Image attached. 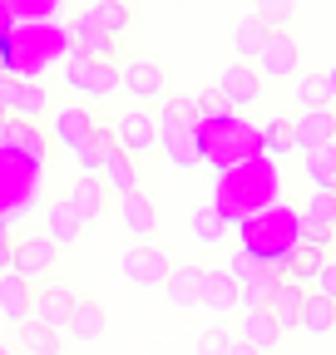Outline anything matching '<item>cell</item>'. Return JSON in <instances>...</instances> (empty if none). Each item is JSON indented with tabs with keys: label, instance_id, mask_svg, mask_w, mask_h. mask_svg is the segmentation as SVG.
<instances>
[{
	"label": "cell",
	"instance_id": "cell-1",
	"mask_svg": "<svg viewBox=\"0 0 336 355\" xmlns=\"http://www.w3.org/2000/svg\"><path fill=\"white\" fill-rule=\"evenodd\" d=\"M258 64V74L267 84H282V79H297L302 74V40L292 35V30H272L267 44H262V55L252 60Z\"/></svg>",
	"mask_w": 336,
	"mask_h": 355
},
{
	"label": "cell",
	"instance_id": "cell-2",
	"mask_svg": "<svg viewBox=\"0 0 336 355\" xmlns=\"http://www.w3.org/2000/svg\"><path fill=\"white\" fill-rule=\"evenodd\" d=\"M168 272H174V257L153 242H139V247L124 252V282H134L139 291H163Z\"/></svg>",
	"mask_w": 336,
	"mask_h": 355
},
{
	"label": "cell",
	"instance_id": "cell-3",
	"mask_svg": "<svg viewBox=\"0 0 336 355\" xmlns=\"http://www.w3.org/2000/svg\"><path fill=\"white\" fill-rule=\"evenodd\" d=\"M119 89L129 94L134 104H163L168 99V69L163 64H153V60H129L119 69Z\"/></svg>",
	"mask_w": 336,
	"mask_h": 355
},
{
	"label": "cell",
	"instance_id": "cell-4",
	"mask_svg": "<svg viewBox=\"0 0 336 355\" xmlns=\"http://www.w3.org/2000/svg\"><path fill=\"white\" fill-rule=\"evenodd\" d=\"M218 94L233 104V109H252V104H262V94H267V79L258 74V64H247V60H237V64H228L223 74H218Z\"/></svg>",
	"mask_w": 336,
	"mask_h": 355
},
{
	"label": "cell",
	"instance_id": "cell-5",
	"mask_svg": "<svg viewBox=\"0 0 336 355\" xmlns=\"http://www.w3.org/2000/svg\"><path fill=\"white\" fill-rule=\"evenodd\" d=\"M114 144L129 153V158H149V148H158V119H149L144 104L124 109L119 123H114Z\"/></svg>",
	"mask_w": 336,
	"mask_h": 355
},
{
	"label": "cell",
	"instance_id": "cell-6",
	"mask_svg": "<svg viewBox=\"0 0 336 355\" xmlns=\"http://www.w3.org/2000/svg\"><path fill=\"white\" fill-rule=\"evenodd\" d=\"M292 144H297V153L321 148V144H336V104L297 109V119H292Z\"/></svg>",
	"mask_w": 336,
	"mask_h": 355
},
{
	"label": "cell",
	"instance_id": "cell-7",
	"mask_svg": "<svg viewBox=\"0 0 336 355\" xmlns=\"http://www.w3.org/2000/svg\"><path fill=\"white\" fill-rule=\"evenodd\" d=\"M158 148L168 153V163H174V168H198V163H203L198 123H158Z\"/></svg>",
	"mask_w": 336,
	"mask_h": 355
},
{
	"label": "cell",
	"instance_id": "cell-8",
	"mask_svg": "<svg viewBox=\"0 0 336 355\" xmlns=\"http://www.w3.org/2000/svg\"><path fill=\"white\" fill-rule=\"evenodd\" d=\"M119 222H124V232H129L134 242H153L158 237V207H153V198L144 188L119 198Z\"/></svg>",
	"mask_w": 336,
	"mask_h": 355
},
{
	"label": "cell",
	"instance_id": "cell-9",
	"mask_svg": "<svg viewBox=\"0 0 336 355\" xmlns=\"http://www.w3.org/2000/svg\"><path fill=\"white\" fill-rule=\"evenodd\" d=\"M50 128H55V139L74 153V148L99 128V119H94L90 104H60V109H50Z\"/></svg>",
	"mask_w": 336,
	"mask_h": 355
},
{
	"label": "cell",
	"instance_id": "cell-10",
	"mask_svg": "<svg viewBox=\"0 0 336 355\" xmlns=\"http://www.w3.org/2000/svg\"><path fill=\"white\" fill-rule=\"evenodd\" d=\"M55 257H60V247L40 232V237H25V242H15V261H10V272L15 277H25V282H35V277H45L50 266H55Z\"/></svg>",
	"mask_w": 336,
	"mask_h": 355
},
{
	"label": "cell",
	"instance_id": "cell-11",
	"mask_svg": "<svg viewBox=\"0 0 336 355\" xmlns=\"http://www.w3.org/2000/svg\"><path fill=\"white\" fill-rule=\"evenodd\" d=\"M237 272L233 266H208L203 272V296H198V306H208V311H218V316H228V311H237Z\"/></svg>",
	"mask_w": 336,
	"mask_h": 355
},
{
	"label": "cell",
	"instance_id": "cell-12",
	"mask_svg": "<svg viewBox=\"0 0 336 355\" xmlns=\"http://www.w3.org/2000/svg\"><path fill=\"white\" fill-rule=\"evenodd\" d=\"M307 291H312V286H302V282H287V277H277V286H272V301H267V311L277 316V326H282V331H302V306H307Z\"/></svg>",
	"mask_w": 336,
	"mask_h": 355
},
{
	"label": "cell",
	"instance_id": "cell-13",
	"mask_svg": "<svg viewBox=\"0 0 336 355\" xmlns=\"http://www.w3.org/2000/svg\"><path fill=\"white\" fill-rule=\"evenodd\" d=\"M15 350H25V355H65V331H55L40 316H25L15 326Z\"/></svg>",
	"mask_w": 336,
	"mask_h": 355
},
{
	"label": "cell",
	"instance_id": "cell-14",
	"mask_svg": "<svg viewBox=\"0 0 336 355\" xmlns=\"http://www.w3.org/2000/svg\"><path fill=\"white\" fill-rule=\"evenodd\" d=\"M65 198H69V207L79 212V222L90 227V222H99V217H104L109 188H104V178H99V173H79V183H74Z\"/></svg>",
	"mask_w": 336,
	"mask_h": 355
},
{
	"label": "cell",
	"instance_id": "cell-15",
	"mask_svg": "<svg viewBox=\"0 0 336 355\" xmlns=\"http://www.w3.org/2000/svg\"><path fill=\"white\" fill-rule=\"evenodd\" d=\"M282 326H277V316H272V311L267 306H258V311H242V321H237V340H247V345H258L262 355L267 350H277L282 345Z\"/></svg>",
	"mask_w": 336,
	"mask_h": 355
},
{
	"label": "cell",
	"instance_id": "cell-16",
	"mask_svg": "<svg viewBox=\"0 0 336 355\" xmlns=\"http://www.w3.org/2000/svg\"><path fill=\"white\" fill-rule=\"evenodd\" d=\"M104 331H109V311L99 301H90V296H79L74 301V316H69V340L94 345V340H104Z\"/></svg>",
	"mask_w": 336,
	"mask_h": 355
},
{
	"label": "cell",
	"instance_id": "cell-17",
	"mask_svg": "<svg viewBox=\"0 0 336 355\" xmlns=\"http://www.w3.org/2000/svg\"><path fill=\"white\" fill-rule=\"evenodd\" d=\"M74 301H79V296H74L69 286H55V282H50V286H40V291H35V316H40V321H50L55 331H69Z\"/></svg>",
	"mask_w": 336,
	"mask_h": 355
},
{
	"label": "cell",
	"instance_id": "cell-18",
	"mask_svg": "<svg viewBox=\"0 0 336 355\" xmlns=\"http://www.w3.org/2000/svg\"><path fill=\"white\" fill-rule=\"evenodd\" d=\"M79 232H84V222H79V212L69 207V198H55V202L45 207V237H50L60 252H69V247L79 242Z\"/></svg>",
	"mask_w": 336,
	"mask_h": 355
},
{
	"label": "cell",
	"instance_id": "cell-19",
	"mask_svg": "<svg viewBox=\"0 0 336 355\" xmlns=\"http://www.w3.org/2000/svg\"><path fill=\"white\" fill-rule=\"evenodd\" d=\"M203 272H208V266H193V261L174 266V272H168V282H163V296H168V306H178V311L198 306V296H203Z\"/></svg>",
	"mask_w": 336,
	"mask_h": 355
},
{
	"label": "cell",
	"instance_id": "cell-20",
	"mask_svg": "<svg viewBox=\"0 0 336 355\" xmlns=\"http://www.w3.org/2000/svg\"><path fill=\"white\" fill-rule=\"evenodd\" d=\"M104 188H109L114 198L144 188V183H139V158H129L119 144H114V148H109V158H104Z\"/></svg>",
	"mask_w": 336,
	"mask_h": 355
},
{
	"label": "cell",
	"instance_id": "cell-21",
	"mask_svg": "<svg viewBox=\"0 0 336 355\" xmlns=\"http://www.w3.org/2000/svg\"><path fill=\"white\" fill-rule=\"evenodd\" d=\"M267 35H272V25L258 15V10H252V15H242L237 25H233V50H237V60H258L262 55V44H267Z\"/></svg>",
	"mask_w": 336,
	"mask_h": 355
},
{
	"label": "cell",
	"instance_id": "cell-22",
	"mask_svg": "<svg viewBox=\"0 0 336 355\" xmlns=\"http://www.w3.org/2000/svg\"><path fill=\"white\" fill-rule=\"evenodd\" d=\"M10 119H30V123H40V119H50V89L45 84H15V94H10Z\"/></svg>",
	"mask_w": 336,
	"mask_h": 355
},
{
	"label": "cell",
	"instance_id": "cell-23",
	"mask_svg": "<svg viewBox=\"0 0 336 355\" xmlns=\"http://www.w3.org/2000/svg\"><path fill=\"white\" fill-rule=\"evenodd\" d=\"M74 44H79V50L84 55H90V60H114V40L99 30V20H94V10H84V15H74Z\"/></svg>",
	"mask_w": 336,
	"mask_h": 355
},
{
	"label": "cell",
	"instance_id": "cell-24",
	"mask_svg": "<svg viewBox=\"0 0 336 355\" xmlns=\"http://www.w3.org/2000/svg\"><path fill=\"white\" fill-rule=\"evenodd\" d=\"M0 316L15 321V326L30 316V282H25V277H15V272L0 277Z\"/></svg>",
	"mask_w": 336,
	"mask_h": 355
},
{
	"label": "cell",
	"instance_id": "cell-25",
	"mask_svg": "<svg viewBox=\"0 0 336 355\" xmlns=\"http://www.w3.org/2000/svg\"><path fill=\"white\" fill-rule=\"evenodd\" d=\"M109 148H114V128H94L90 139H84L79 148H74V163H79V173H104V158H109Z\"/></svg>",
	"mask_w": 336,
	"mask_h": 355
},
{
	"label": "cell",
	"instance_id": "cell-26",
	"mask_svg": "<svg viewBox=\"0 0 336 355\" xmlns=\"http://www.w3.org/2000/svg\"><path fill=\"white\" fill-rule=\"evenodd\" d=\"M79 94H84V99H109V94H119V69H114V60H90Z\"/></svg>",
	"mask_w": 336,
	"mask_h": 355
},
{
	"label": "cell",
	"instance_id": "cell-27",
	"mask_svg": "<svg viewBox=\"0 0 336 355\" xmlns=\"http://www.w3.org/2000/svg\"><path fill=\"white\" fill-rule=\"evenodd\" d=\"M90 10H94V20H99V30L109 40H119V35L134 30V6H124V0H94Z\"/></svg>",
	"mask_w": 336,
	"mask_h": 355
},
{
	"label": "cell",
	"instance_id": "cell-28",
	"mask_svg": "<svg viewBox=\"0 0 336 355\" xmlns=\"http://www.w3.org/2000/svg\"><path fill=\"white\" fill-rule=\"evenodd\" d=\"M272 286H277V272H272V266H267V272H247V277L237 282V306H242V311L267 306V301H272Z\"/></svg>",
	"mask_w": 336,
	"mask_h": 355
},
{
	"label": "cell",
	"instance_id": "cell-29",
	"mask_svg": "<svg viewBox=\"0 0 336 355\" xmlns=\"http://www.w3.org/2000/svg\"><path fill=\"white\" fill-rule=\"evenodd\" d=\"M302 331L307 336H331L336 331V301L307 291V306H302Z\"/></svg>",
	"mask_w": 336,
	"mask_h": 355
},
{
	"label": "cell",
	"instance_id": "cell-30",
	"mask_svg": "<svg viewBox=\"0 0 336 355\" xmlns=\"http://www.w3.org/2000/svg\"><path fill=\"white\" fill-rule=\"evenodd\" d=\"M307 178H312V188H326V193H336V144L307 148Z\"/></svg>",
	"mask_w": 336,
	"mask_h": 355
},
{
	"label": "cell",
	"instance_id": "cell-31",
	"mask_svg": "<svg viewBox=\"0 0 336 355\" xmlns=\"http://www.w3.org/2000/svg\"><path fill=\"white\" fill-rule=\"evenodd\" d=\"M292 99H297V109H312V104H331L326 74H297V84H292Z\"/></svg>",
	"mask_w": 336,
	"mask_h": 355
},
{
	"label": "cell",
	"instance_id": "cell-32",
	"mask_svg": "<svg viewBox=\"0 0 336 355\" xmlns=\"http://www.w3.org/2000/svg\"><path fill=\"white\" fill-rule=\"evenodd\" d=\"M158 123H198V104L193 99H183V94H168L163 104H158V114H153Z\"/></svg>",
	"mask_w": 336,
	"mask_h": 355
},
{
	"label": "cell",
	"instance_id": "cell-33",
	"mask_svg": "<svg viewBox=\"0 0 336 355\" xmlns=\"http://www.w3.org/2000/svg\"><path fill=\"white\" fill-rule=\"evenodd\" d=\"M307 222H321V227H331V222H336V193L312 188V193H307Z\"/></svg>",
	"mask_w": 336,
	"mask_h": 355
},
{
	"label": "cell",
	"instance_id": "cell-34",
	"mask_svg": "<svg viewBox=\"0 0 336 355\" xmlns=\"http://www.w3.org/2000/svg\"><path fill=\"white\" fill-rule=\"evenodd\" d=\"M193 232H198V242H218V237H223V212H218L213 202H203V207L193 212Z\"/></svg>",
	"mask_w": 336,
	"mask_h": 355
},
{
	"label": "cell",
	"instance_id": "cell-35",
	"mask_svg": "<svg viewBox=\"0 0 336 355\" xmlns=\"http://www.w3.org/2000/svg\"><path fill=\"white\" fill-rule=\"evenodd\" d=\"M258 15H262L272 30H287L292 15H297V0H258Z\"/></svg>",
	"mask_w": 336,
	"mask_h": 355
},
{
	"label": "cell",
	"instance_id": "cell-36",
	"mask_svg": "<svg viewBox=\"0 0 336 355\" xmlns=\"http://www.w3.org/2000/svg\"><path fill=\"white\" fill-rule=\"evenodd\" d=\"M84 69H90V55H84L79 44H69V55H65V69H60V79L69 84V94H79V84H84Z\"/></svg>",
	"mask_w": 336,
	"mask_h": 355
},
{
	"label": "cell",
	"instance_id": "cell-37",
	"mask_svg": "<svg viewBox=\"0 0 336 355\" xmlns=\"http://www.w3.org/2000/svg\"><path fill=\"white\" fill-rule=\"evenodd\" d=\"M193 104H198V123H218V119H233V104L218 94V89H213V94H198Z\"/></svg>",
	"mask_w": 336,
	"mask_h": 355
},
{
	"label": "cell",
	"instance_id": "cell-38",
	"mask_svg": "<svg viewBox=\"0 0 336 355\" xmlns=\"http://www.w3.org/2000/svg\"><path fill=\"white\" fill-rule=\"evenodd\" d=\"M262 148H267V153H292V148H297V144H292V119H272V123H267Z\"/></svg>",
	"mask_w": 336,
	"mask_h": 355
},
{
	"label": "cell",
	"instance_id": "cell-39",
	"mask_svg": "<svg viewBox=\"0 0 336 355\" xmlns=\"http://www.w3.org/2000/svg\"><path fill=\"white\" fill-rule=\"evenodd\" d=\"M228 326H208L203 336H198V355H228Z\"/></svg>",
	"mask_w": 336,
	"mask_h": 355
},
{
	"label": "cell",
	"instance_id": "cell-40",
	"mask_svg": "<svg viewBox=\"0 0 336 355\" xmlns=\"http://www.w3.org/2000/svg\"><path fill=\"white\" fill-rule=\"evenodd\" d=\"M312 291H317V296H326V301H336V257H326V261H321V272L312 277Z\"/></svg>",
	"mask_w": 336,
	"mask_h": 355
},
{
	"label": "cell",
	"instance_id": "cell-41",
	"mask_svg": "<svg viewBox=\"0 0 336 355\" xmlns=\"http://www.w3.org/2000/svg\"><path fill=\"white\" fill-rule=\"evenodd\" d=\"M10 261H15V242H10L6 232H0V277L10 272Z\"/></svg>",
	"mask_w": 336,
	"mask_h": 355
},
{
	"label": "cell",
	"instance_id": "cell-42",
	"mask_svg": "<svg viewBox=\"0 0 336 355\" xmlns=\"http://www.w3.org/2000/svg\"><path fill=\"white\" fill-rule=\"evenodd\" d=\"M228 355H262V350H258V345H247V340H237V336H233V340H228Z\"/></svg>",
	"mask_w": 336,
	"mask_h": 355
},
{
	"label": "cell",
	"instance_id": "cell-43",
	"mask_svg": "<svg viewBox=\"0 0 336 355\" xmlns=\"http://www.w3.org/2000/svg\"><path fill=\"white\" fill-rule=\"evenodd\" d=\"M321 74H326V89H331V104H336V60H331V64H326Z\"/></svg>",
	"mask_w": 336,
	"mask_h": 355
},
{
	"label": "cell",
	"instance_id": "cell-44",
	"mask_svg": "<svg viewBox=\"0 0 336 355\" xmlns=\"http://www.w3.org/2000/svg\"><path fill=\"white\" fill-rule=\"evenodd\" d=\"M0 355H15V345H10V340H0Z\"/></svg>",
	"mask_w": 336,
	"mask_h": 355
},
{
	"label": "cell",
	"instance_id": "cell-45",
	"mask_svg": "<svg viewBox=\"0 0 336 355\" xmlns=\"http://www.w3.org/2000/svg\"><path fill=\"white\" fill-rule=\"evenodd\" d=\"M6 123H10V114H6V104H0V128H6Z\"/></svg>",
	"mask_w": 336,
	"mask_h": 355
},
{
	"label": "cell",
	"instance_id": "cell-46",
	"mask_svg": "<svg viewBox=\"0 0 336 355\" xmlns=\"http://www.w3.org/2000/svg\"><path fill=\"white\" fill-rule=\"evenodd\" d=\"M331 247H336V222H331Z\"/></svg>",
	"mask_w": 336,
	"mask_h": 355
},
{
	"label": "cell",
	"instance_id": "cell-47",
	"mask_svg": "<svg viewBox=\"0 0 336 355\" xmlns=\"http://www.w3.org/2000/svg\"><path fill=\"white\" fill-rule=\"evenodd\" d=\"M124 6H139V0H124Z\"/></svg>",
	"mask_w": 336,
	"mask_h": 355
}]
</instances>
